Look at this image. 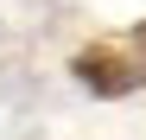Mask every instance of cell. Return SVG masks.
<instances>
[{"instance_id":"obj_1","label":"cell","mask_w":146,"mask_h":140,"mask_svg":"<svg viewBox=\"0 0 146 140\" xmlns=\"http://www.w3.org/2000/svg\"><path fill=\"white\" fill-rule=\"evenodd\" d=\"M70 70H76V83L89 96H133V89H146V19L127 26L121 38L83 45L70 57Z\"/></svg>"}]
</instances>
